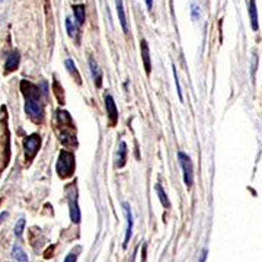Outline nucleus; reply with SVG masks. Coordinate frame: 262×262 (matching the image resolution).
<instances>
[{
	"label": "nucleus",
	"mask_w": 262,
	"mask_h": 262,
	"mask_svg": "<svg viewBox=\"0 0 262 262\" xmlns=\"http://www.w3.org/2000/svg\"><path fill=\"white\" fill-rule=\"evenodd\" d=\"M0 2H3V0H0Z\"/></svg>",
	"instance_id": "bb28decb"
},
{
	"label": "nucleus",
	"mask_w": 262,
	"mask_h": 262,
	"mask_svg": "<svg viewBox=\"0 0 262 262\" xmlns=\"http://www.w3.org/2000/svg\"><path fill=\"white\" fill-rule=\"evenodd\" d=\"M125 159H127V144L121 142L117 152V168H122L125 165Z\"/></svg>",
	"instance_id": "4468645a"
},
{
	"label": "nucleus",
	"mask_w": 262,
	"mask_h": 262,
	"mask_svg": "<svg viewBox=\"0 0 262 262\" xmlns=\"http://www.w3.org/2000/svg\"><path fill=\"white\" fill-rule=\"evenodd\" d=\"M115 5H117V13H118L121 28L124 32H128V23H127V16H125V11H124V3H122V0H115Z\"/></svg>",
	"instance_id": "9d476101"
},
{
	"label": "nucleus",
	"mask_w": 262,
	"mask_h": 262,
	"mask_svg": "<svg viewBox=\"0 0 262 262\" xmlns=\"http://www.w3.org/2000/svg\"><path fill=\"white\" fill-rule=\"evenodd\" d=\"M174 76H175V85H176V90H178V96H179V101H184V96H182V90H181V85H179V79H178V73H176V69L174 67Z\"/></svg>",
	"instance_id": "412c9836"
},
{
	"label": "nucleus",
	"mask_w": 262,
	"mask_h": 262,
	"mask_svg": "<svg viewBox=\"0 0 262 262\" xmlns=\"http://www.w3.org/2000/svg\"><path fill=\"white\" fill-rule=\"evenodd\" d=\"M73 13H75L77 25L82 26V25L85 23V19H86V9H85V5H75V6H73Z\"/></svg>",
	"instance_id": "ddd939ff"
},
{
	"label": "nucleus",
	"mask_w": 262,
	"mask_h": 262,
	"mask_svg": "<svg viewBox=\"0 0 262 262\" xmlns=\"http://www.w3.org/2000/svg\"><path fill=\"white\" fill-rule=\"evenodd\" d=\"M66 26H67V34H69V37H75L76 35V26H75V23L73 21L70 19V18H67L66 19Z\"/></svg>",
	"instance_id": "a211bd4d"
},
{
	"label": "nucleus",
	"mask_w": 262,
	"mask_h": 262,
	"mask_svg": "<svg viewBox=\"0 0 262 262\" xmlns=\"http://www.w3.org/2000/svg\"><path fill=\"white\" fill-rule=\"evenodd\" d=\"M191 15H192V19L196 21L198 18H200V15H201V9H200V6L196 5V3H192L191 5Z\"/></svg>",
	"instance_id": "aec40b11"
},
{
	"label": "nucleus",
	"mask_w": 262,
	"mask_h": 262,
	"mask_svg": "<svg viewBox=\"0 0 262 262\" xmlns=\"http://www.w3.org/2000/svg\"><path fill=\"white\" fill-rule=\"evenodd\" d=\"M75 154L67 150H61L58 156V162H57V174L60 178H69L75 172Z\"/></svg>",
	"instance_id": "f03ea898"
},
{
	"label": "nucleus",
	"mask_w": 262,
	"mask_h": 262,
	"mask_svg": "<svg viewBox=\"0 0 262 262\" xmlns=\"http://www.w3.org/2000/svg\"><path fill=\"white\" fill-rule=\"evenodd\" d=\"M66 67H67V70H69L70 75H75V79H76L77 83H80V75H79L76 64H75V61H73L72 58H67V60H66Z\"/></svg>",
	"instance_id": "dca6fc26"
},
{
	"label": "nucleus",
	"mask_w": 262,
	"mask_h": 262,
	"mask_svg": "<svg viewBox=\"0 0 262 262\" xmlns=\"http://www.w3.org/2000/svg\"><path fill=\"white\" fill-rule=\"evenodd\" d=\"M12 255H13V258H15L18 262H28V256H26L25 251L22 249L19 245H15V246H13V249H12Z\"/></svg>",
	"instance_id": "2eb2a0df"
},
{
	"label": "nucleus",
	"mask_w": 262,
	"mask_h": 262,
	"mask_svg": "<svg viewBox=\"0 0 262 262\" xmlns=\"http://www.w3.org/2000/svg\"><path fill=\"white\" fill-rule=\"evenodd\" d=\"M122 210H124V214L127 218V229H125V239H124V248L128 246V242L131 239V235H133V226H134V221H133V213H131L130 206L127 203L122 204Z\"/></svg>",
	"instance_id": "0eeeda50"
},
{
	"label": "nucleus",
	"mask_w": 262,
	"mask_h": 262,
	"mask_svg": "<svg viewBox=\"0 0 262 262\" xmlns=\"http://www.w3.org/2000/svg\"><path fill=\"white\" fill-rule=\"evenodd\" d=\"M249 16H251V25L253 31L259 29V23H258V11H256V3L255 0L249 2Z\"/></svg>",
	"instance_id": "f8f14e48"
},
{
	"label": "nucleus",
	"mask_w": 262,
	"mask_h": 262,
	"mask_svg": "<svg viewBox=\"0 0 262 262\" xmlns=\"http://www.w3.org/2000/svg\"><path fill=\"white\" fill-rule=\"evenodd\" d=\"M142 58L144 69H146V73H150L152 72V61H150V51H149V45L147 41H142Z\"/></svg>",
	"instance_id": "1a4fd4ad"
},
{
	"label": "nucleus",
	"mask_w": 262,
	"mask_h": 262,
	"mask_svg": "<svg viewBox=\"0 0 262 262\" xmlns=\"http://www.w3.org/2000/svg\"><path fill=\"white\" fill-rule=\"evenodd\" d=\"M178 160H179V165H181L182 172H184L185 185L188 188H191L192 184H194V168H192V162H191L189 156L185 154L184 152H178Z\"/></svg>",
	"instance_id": "7ed1b4c3"
},
{
	"label": "nucleus",
	"mask_w": 262,
	"mask_h": 262,
	"mask_svg": "<svg viewBox=\"0 0 262 262\" xmlns=\"http://www.w3.org/2000/svg\"><path fill=\"white\" fill-rule=\"evenodd\" d=\"M146 5H147V9L150 11V9H152V6H153V0H146Z\"/></svg>",
	"instance_id": "393cba45"
},
{
	"label": "nucleus",
	"mask_w": 262,
	"mask_h": 262,
	"mask_svg": "<svg viewBox=\"0 0 262 262\" xmlns=\"http://www.w3.org/2000/svg\"><path fill=\"white\" fill-rule=\"evenodd\" d=\"M207 259V249H204V251L201 252V256H200V261L198 262H206Z\"/></svg>",
	"instance_id": "b1692460"
},
{
	"label": "nucleus",
	"mask_w": 262,
	"mask_h": 262,
	"mask_svg": "<svg viewBox=\"0 0 262 262\" xmlns=\"http://www.w3.org/2000/svg\"><path fill=\"white\" fill-rule=\"evenodd\" d=\"M69 191V206H70V218L73 223L80 221V210L77 206V191L76 186H70L67 188Z\"/></svg>",
	"instance_id": "39448f33"
},
{
	"label": "nucleus",
	"mask_w": 262,
	"mask_h": 262,
	"mask_svg": "<svg viewBox=\"0 0 262 262\" xmlns=\"http://www.w3.org/2000/svg\"><path fill=\"white\" fill-rule=\"evenodd\" d=\"M6 217H8V213H2V214H0V221H3Z\"/></svg>",
	"instance_id": "a878e982"
},
{
	"label": "nucleus",
	"mask_w": 262,
	"mask_h": 262,
	"mask_svg": "<svg viewBox=\"0 0 262 262\" xmlns=\"http://www.w3.org/2000/svg\"><path fill=\"white\" fill-rule=\"evenodd\" d=\"M21 90L25 98V112L32 121L41 122L44 118V104L40 87L35 86L31 82L22 80Z\"/></svg>",
	"instance_id": "f257e3e1"
},
{
	"label": "nucleus",
	"mask_w": 262,
	"mask_h": 262,
	"mask_svg": "<svg viewBox=\"0 0 262 262\" xmlns=\"http://www.w3.org/2000/svg\"><path fill=\"white\" fill-rule=\"evenodd\" d=\"M25 224H26V221H25V218H21L18 223H16V226H15V235L18 236V238H21L22 233H23V229H25Z\"/></svg>",
	"instance_id": "6ab92c4d"
},
{
	"label": "nucleus",
	"mask_w": 262,
	"mask_h": 262,
	"mask_svg": "<svg viewBox=\"0 0 262 262\" xmlns=\"http://www.w3.org/2000/svg\"><path fill=\"white\" fill-rule=\"evenodd\" d=\"M105 107H107V114H108V120L109 124L114 127L117 122H118V109H117V105H115V101L111 95H105Z\"/></svg>",
	"instance_id": "423d86ee"
},
{
	"label": "nucleus",
	"mask_w": 262,
	"mask_h": 262,
	"mask_svg": "<svg viewBox=\"0 0 262 262\" xmlns=\"http://www.w3.org/2000/svg\"><path fill=\"white\" fill-rule=\"evenodd\" d=\"M154 191L157 192V196H159V200H160L162 206H165V207H171V203H169L168 196H166V194H165L163 188L159 185V184H156V185H154Z\"/></svg>",
	"instance_id": "f3484780"
},
{
	"label": "nucleus",
	"mask_w": 262,
	"mask_h": 262,
	"mask_svg": "<svg viewBox=\"0 0 262 262\" xmlns=\"http://www.w3.org/2000/svg\"><path fill=\"white\" fill-rule=\"evenodd\" d=\"M41 146V137L38 134H32L29 137H26L23 140V149H25V159L28 162H31L34 157L37 156V153L40 150Z\"/></svg>",
	"instance_id": "20e7f679"
},
{
	"label": "nucleus",
	"mask_w": 262,
	"mask_h": 262,
	"mask_svg": "<svg viewBox=\"0 0 262 262\" xmlns=\"http://www.w3.org/2000/svg\"><path fill=\"white\" fill-rule=\"evenodd\" d=\"M256 64H258V57H256V54H253V57H252V77H255Z\"/></svg>",
	"instance_id": "4be33fe9"
},
{
	"label": "nucleus",
	"mask_w": 262,
	"mask_h": 262,
	"mask_svg": "<svg viewBox=\"0 0 262 262\" xmlns=\"http://www.w3.org/2000/svg\"><path fill=\"white\" fill-rule=\"evenodd\" d=\"M19 61H21V55L18 51H13L11 53V55H8V60H6V72L9 73V72H13V70H16L18 67H19Z\"/></svg>",
	"instance_id": "9b49d317"
},
{
	"label": "nucleus",
	"mask_w": 262,
	"mask_h": 262,
	"mask_svg": "<svg viewBox=\"0 0 262 262\" xmlns=\"http://www.w3.org/2000/svg\"><path fill=\"white\" fill-rule=\"evenodd\" d=\"M76 259H77L76 253H69V255L66 256L64 262H76Z\"/></svg>",
	"instance_id": "5701e85b"
},
{
	"label": "nucleus",
	"mask_w": 262,
	"mask_h": 262,
	"mask_svg": "<svg viewBox=\"0 0 262 262\" xmlns=\"http://www.w3.org/2000/svg\"><path fill=\"white\" fill-rule=\"evenodd\" d=\"M89 67H90V73H92V77H93V82L98 87L102 86V72L99 69L98 63L95 61L93 57H89Z\"/></svg>",
	"instance_id": "6e6552de"
}]
</instances>
